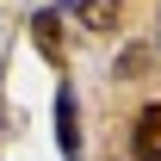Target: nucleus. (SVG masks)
<instances>
[{
	"instance_id": "1",
	"label": "nucleus",
	"mask_w": 161,
	"mask_h": 161,
	"mask_svg": "<svg viewBox=\"0 0 161 161\" xmlns=\"http://www.w3.org/2000/svg\"><path fill=\"white\" fill-rule=\"evenodd\" d=\"M56 149H62V161H80V118H75V87H56Z\"/></svg>"
},
{
	"instance_id": "3",
	"label": "nucleus",
	"mask_w": 161,
	"mask_h": 161,
	"mask_svg": "<svg viewBox=\"0 0 161 161\" xmlns=\"http://www.w3.org/2000/svg\"><path fill=\"white\" fill-rule=\"evenodd\" d=\"M136 161H161V99L142 105L136 118Z\"/></svg>"
},
{
	"instance_id": "2",
	"label": "nucleus",
	"mask_w": 161,
	"mask_h": 161,
	"mask_svg": "<svg viewBox=\"0 0 161 161\" xmlns=\"http://www.w3.org/2000/svg\"><path fill=\"white\" fill-rule=\"evenodd\" d=\"M68 13L80 19V31H99V37L118 31V0H68Z\"/></svg>"
},
{
	"instance_id": "4",
	"label": "nucleus",
	"mask_w": 161,
	"mask_h": 161,
	"mask_svg": "<svg viewBox=\"0 0 161 161\" xmlns=\"http://www.w3.org/2000/svg\"><path fill=\"white\" fill-rule=\"evenodd\" d=\"M31 37H37V50H43L50 62L62 56V37H56V13H37V19H31Z\"/></svg>"
}]
</instances>
